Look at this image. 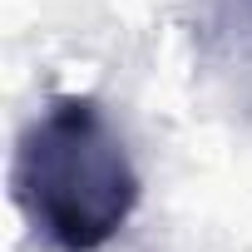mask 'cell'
Wrapping results in <instances>:
<instances>
[{"label":"cell","instance_id":"cell-1","mask_svg":"<svg viewBox=\"0 0 252 252\" xmlns=\"http://www.w3.org/2000/svg\"><path fill=\"white\" fill-rule=\"evenodd\" d=\"M10 188L55 252H99L129 227L144 183L94 94H55L15 144Z\"/></svg>","mask_w":252,"mask_h":252}]
</instances>
